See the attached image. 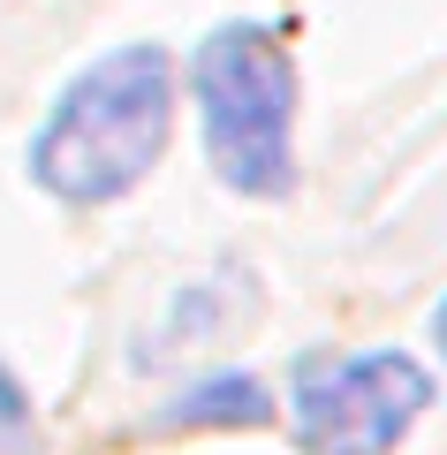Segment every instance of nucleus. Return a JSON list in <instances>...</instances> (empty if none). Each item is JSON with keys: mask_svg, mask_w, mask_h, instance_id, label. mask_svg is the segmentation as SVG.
Wrapping results in <instances>:
<instances>
[{"mask_svg": "<svg viewBox=\"0 0 447 455\" xmlns=\"http://www.w3.org/2000/svg\"><path fill=\"white\" fill-rule=\"evenodd\" d=\"M175 130V68L160 46H122L61 92L53 122L31 145V175L68 205H107L137 190Z\"/></svg>", "mask_w": 447, "mask_h": 455, "instance_id": "nucleus-1", "label": "nucleus"}, {"mask_svg": "<svg viewBox=\"0 0 447 455\" xmlns=\"http://www.w3.org/2000/svg\"><path fill=\"white\" fill-rule=\"evenodd\" d=\"M197 107H205L212 175L243 197L288 190V122H296V68L281 38L258 23H227L197 46Z\"/></svg>", "mask_w": 447, "mask_h": 455, "instance_id": "nucleus-2", "label": "nucleus"}, {"mask_svg": "<svg viewBox=\"0 0 447 455\" xmlns=\"http://www.w3.org/2000/svg\"><path fill=\"white\" fill-rule=\"evenodd\" d=\"M425 403H432V379L402 349L296 364V433L311 455H387Z\"/></svg>", "mask_w": 447, "mask_h": 455, "instance_id": "nucleus-3", "label": "nucleus"}, {"mask_svg": "<svg viewBox=\"0 0 447 455\" xmlns=\"http://www.w3.org/2000/svg\"><path fill=\"white\" fill-rule=\"evenodd\" d=\"M266 418H273V395L258 387V379H243V372L205 379V387H190L175 410H167L175 433H190V425H266Z\"/></svg>", "mask_w": 447, "mask_h": 455, "instance_id": "nucleus-4", "label": "nucleus"}, {"mask_svg": "<svg viewBox=\"0 0 447 455\" xmlns=\"http://www.w3.org/2000/svg\"><path fill=\"white\" fill-rule=\"evenodd\" d=\"M23 425H31V410H23V387L0 372V440H23Z\"/></svg>", "mask_w": 447, "mask_h": 455, "instance_id": "nucleus-5", "label": "nucleus"}, {"mask_svg": "<svg viewBox=\"0 0 447 455\" xmlns=\"http://www.w3.org/2000/svg\"><path fill=\"white\" fill-rule=\"evenodd\" d=\"M432 334H440V349H447V304H440V311H432Z\"/></svg>", "mask_w": 447, "mask_h": 455, "instance_id": "nucleus-6", "label": "nucleus"}]
</instances>
